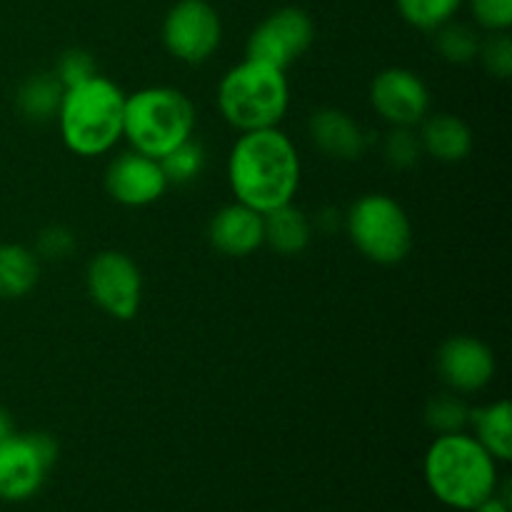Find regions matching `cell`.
<instances>
[{"label":"cell","mask_w":512,"mask_h":512,"mask_svg":"<svg viewBox=\"0 0 512 512\" xmlns=\"http://www.w3.org/2000/svg\"><path fill=\"white\" fill-rule=\"evenodd\" d=\"M468 3L478 28L498 33L512 25V0H468Z\"/></svg>","instance_id":"28"},{"label":"cell","mask_w":512,"mask_h":512,"mask_svg":"<svg viewBox=\"0 0 512 512\" xmlns=\"http://www.w3.org/2000/svg\"><path fill=\"white\" fill-rule=\"evenodd\" d=\"M383 158L395 170H410L413 165H418L423 158V145H420L418 133L413 128L390 125L388 133L383 135Z\"/></svg>","instance_id":"25"},{"label":"cell","mask_w":512,"mask_h":512,"mask_svg":"<svg viewBox=\"0 0 512 512\" xmlns=\"http://www.w3.org/2000/svg\"><path fill=\"white\" fill-rule=\"evenodd\" d=\"M315 25L303 8H280L270 13L245 43V58L263 60L285 70L313 45Z\"/></svg>","instance_id":"10"},{"label":"cell","mask_w":512,"mask_h":512,"mask_svg":"<svg viewBox=\"0 0 512 512\" xmlns=\"http://www.w3.org/2000/svg\"><path fill=\"white\" fill-rule=\"evenodd\" d=\"M88 293L103 313L133 320L143 300V275L135 260L120 250H103L88 263Z\"/></svg>","instance_id":"8"},{"label":"cell","mask_w":512,"mask_h":512,"mask_svg":"<svg viewBox=\"0 0 512 512\" xmlns=\"http://www.w3.org/2000/svg\"><path fill=\"white\" fill-rule=\"evenodd\" d=\"M53 73L63 88H73V85H80L93 78V75H98V65H95V58L88 50L70 48L60 55Z\"/></svg>","instance_id":"27"},{"label":"cell","mask_w":512,"mask_h":512,"mask_svg":"<svg viewBox=\"0 0 512 512\" xmlns=\"http://www.w3.org/2000/svg\"><path fill=\"white\" fill-rule=\"evenodd\" d=\"M310 140L323 155L333 160H358L368 150V133L363 125L338 108H320L310 115Z\"/></svg>","instance_id":"15"},{"label":"cell","mask_w":512,"mask_h":512,"mask_svg":"<svg viewBox=\"0 0 512 512\" xmlns=\"http://www.w3.org/2000/svg\"><path fill=\"white\" fill-rule=\"evenodd\" d=\"M160 168H163L168 185L193 183L205 170V148L198 140L188 138L185 143H180L178 148H173L168 155L160 158Z\"/></svg>","instance_id":"24"},{"label":"cell","mask_w":512,"mask_h":512,"mask_svg":"<svg viewBox=\"0 0 512 512\" xmlns=\"http://www.w3.org/2000/svg\"><path fill=\"white\" fill-rule=\"evenodd\" d=\"M310 238H313V223L298 205L288 203L263 213V245H268L273 253L293 258L308 248Z\"/></svg>","instance_id":"17"},{"label":"cell","mask_w":512,"mask_h":512,"mask_svg":"<svg viewBox=\"0 0 512 512\" xmlns=\"http://www.w3.org/2000/svg\"><path fill=\"white\" fill-rule=\"evenodd\" d=\"M370 103L385 123L415 128L430 110V90L408 68H385L370 83Z\"/></svg>","instance_id":"11"},{"label":"cell","mask_w":512,"mask_h":512,"mask_svg":"<svg viewBox=\"0 0 512 512\" xmlns=\"http://www.w3.org/2000/svg\"><path fill=\"white\" fill-rule=\"evenodd\" d=\"M55 455L58 445L48 433H10L0 440V498L25 500L38 493Z\"/></svg>","instance_id":"9"},{"label":"cell","mask_w":512,"mask_h":512,"mask_svg":"<svg viewBox=\"0 0 512 512\" xmlns=\"http://www.w3.org/2000/svg\"><path fill=\"white\" fill-rule=\"evenodd\" d=\"M105 190L115 203L125 208H145L160 200L168 190L160 160L148 158L138 150L120 153L105 170Z\"/></svg>","instance_id":"12"},{"label":"cell","mask_w":512,"mask_h":512,"mask_svg":"<svg viewBox=\"0 0 512 512\" xmlns=\"http://www.w3.org/2000/svg\"><path fill=\"white\" fill-rule=\"evenodd\" d=\"M438 373L453 393H480L488 388L495 375V355L483 340L455 335L440 345Z\"/></svg>","instance_id":"13"},{"label":"cell","mask_w":512,"mask_h":512,"mask_svg":"<svg viewBox=\"0 0 512 512\" xmlns=\"http://www.w3.org/2000/svg\"><path fill=\"white\" fill-rule=\"evenodd\" d=\"M125 93L103 75L65 88L58 108V128L65 148L83 158L103 155L123 138Z\"/></svg>","instance_id":"2"},{"label":"cell","mask_w":512,"mask_h":512,"mask_svg":"<svg viewBox=\"0 0 512 512\" xmlns=\"http://www.w3.org/2000/svg\"><path fill=\"white\" fill-rule=\"evenodd\" d=\"M290 105L285 70L263 60L245 58L223 75L218 85V108L225 123L240 133L278 128Z\"/></svg>","instance_id":"4"},{"label":"cell","mask_w":512,"mask_h":512,"mask_svg":"<svg viewBox=\"0 0 512 512\" xmlns=\"http://www.w3.org/2000/svg\"><path fill=\"white\" fill-rule=\"evenodd\" d=\"M425 480L443 503L475 510L495 493V458L465 433L438 435L425 455Z\"/></svg>","instance_id":"3"},{"label":"cell","mask_w":512,"mask_h":512,"mask_svg":"<svg viewBox=\"0 0 512 512\" xmlns=\"http://www.w3.org/2000/svg\"><path fill=\"white\" fill-rule=\"evenodd\" d=\"M228 180L238 203L270 213L293 203L300 188V155L280 128L248 130L235 140Z\"/></svg>","instance_id":"1"},{"label":"cell","mask_w":512,"mask_h":512,"mask_svg":"<svg viewBox=\"0 0 512 512\" xmlns=\"http://www.w3.org/2000/svg\"><path fill=\"white\" fill-rule=\"evenodd\" d=\"M75 250V235L73 230L63 228V225H50L43 233L38 235V243H35L33 253L45 260H63L68 258Z\"/></svg>","instance_id":"29"},{"label":"cell","mask_w":512,"mask_h":512,"mask_svg":"<svg viewBox=\"0 0 512 512\" xmlns=\"http://www.w3.org/2000/svg\"><path fill=\"white\" fill-rule=\"evenodd\" d=\"M468 423L475 428V440L495 460H510L512 455V410L508 400H498L485 408L470 410Z\"/></svg>","instance_id":"19"},{"label":"cell","mask_w":512,"mask_h":512,"mask_svg":"<svg viewBox=\"0 0 512 512\" xmlns=\"http://www.w3.org/2000/svg\"><path fill=\"white\" fill-rule=\"evenodd\" d=\"M10 433H13V423H10V415L5 413L3 408H0V440L8 438Z\"/></svg>","instance_id":"31"},{"label":"cell","mask_w":512,"mask_h":512,"mask_svg":"<svg viewBox=\"0 0 512 512\" xmlns=\"http://www.w3.org/2000/svg\"><path fill=\"white\" fill-rule=\"evenodd\" d=\"M478 60L493 78L508 80L512 75V40L508 30L488 33V38H483L480 43Z\"/></svg>","instance_id":"26"},{"label":"cell","mask_w":512,"mask_h":512,"mask_svg":"<svg viewBox=\"0 0 512 512\" xmlns=\"http://www.w3.org/2000/svg\"><path fill=\"white\" fill-rule=\"evenodd\" d=\"M420 145L423 153L440 163H460L473 150V130L465 120L450 113L425 115L420 120Z\"/></svg>","instance_id":"16"},{"label":"cell","mask_w":512,"mask_h":512,"mask_svg":"<svg viewBox=\"0 0 512 512\" xmlns=\"http://www.w3.org/2000/svg\"><path fill=\"white\" fill-rule=\"evenodd\" d=\"M223 40L220 15L208 0H178L163 20V45L175 60L200 65Z\"/></svg>","instance_id":"7"},{"label":"cell","mask_w":512,"mask_h":512,"mask_svg":"<svg viewBox=\"0 0 512 512\" xmlns=\"http://www.w3.org/2000/svg\"><path fill=\"white\" fill-rule=\"evenodd\" d=\"M355 248L378 265H395L413 248V223L395 198L368 193L355 200L343 218Z\"/></svg>","instance_id":"6"},{"label":"cell","mask_w":512,"mask_h":512,"mask_svg":"<svg viewBox=\"0 0 512 512\" xmlns=\"http://www.w3.org/2000/svg\"><path fill=\"white\" fill-rule=\"evenodd\" d=\"M208 240L228 258H245L263 245V213L243 203H230L213 215Z\"/></svg>","instance_id":"14"},{"label":"cell","mask_w":512,"mask_h":512,"mask_svg":"<svg viewBox=\"0 0 512 512\" xmlns=\"http://www.w3.org/2000/svg\"><path fill=\"white\" fill-rule=\"evenodd\" d=\"M475 510L478 512H508V500H498L490 495V498H485Z\"/></svg>","instance_id":"30"},{"label":"cell","mask_w":512,"mask_h":512,"mask_svg":"<svg viewBox=\"0 0 512 512\" xmlns=\"http://www.w3.org/2000/svg\"><path fill=\"white\" fill-rule=\"evenodd\" d=\"M195 130V108L185 93L168 85L143 88L125 95L123 138L130 148L160 160Z\"/></svg>","instance_id":"5"},{"label":"cell","mask_w":512,"mask_h":512,"mask_svg":"<svg viewBox=\"0 0 512 512\" xmlns=\"http://www.w3.org/2000/svg\"><path fill=\"white\" fill-rule=\"evenodd\" d=\"M463 3L465 0H395L405 23L425 33H433L440 25L453 20Z\"/></svg>","instance_id":"23"},{"label":"cell","mask_w":512,"mask_h":512,"mask_svg":"<svg viewBox=\"0 0 512 512\" xmlns=\"http://www.w3.org/2000/svg\"><path fill=\"white\" fill-rule=\"evenodd\" d=\"M468 418V403L463 400V395L453 393V390H445V393L435 395L425 405V425L430 430H435L438 435L463 433V428L468 425Z\"/></svg>","instance_id":"22"},{"label":"cell","mask_w":512,"mask_h":512,"mask_svg":"<svg viewBox=\"0 0 512 512\" xmlns=\"http://www.w3.org/2000/svg\"><path fill=\"white\" fill-rule=\"evenodd\" d=\"M435 33V50L440 53V58L448 60L453 65H468L473 60H478L480 53V38L478 30L468 23H455L448 20L445 25H440Z\"/></svg>","instance_id":"21"},{"label":"cell","mask_w":512,"mask_h":512,"mask_svg":"<svg viewBox=\"0 0 512 512\" xmlns=\"http://www.w3.org/2000/svg\"><path fill=\"white\" fill-rule=\"evenodd\" d=\"M63 93L65 88L55 78V73H35L20 85L18 108L33 123H50L58 118Z\"/></svg>","instance_id":"20"},{"label":"cell","mask_w":512,"mask_h":512,"mask_svg":"<svg viewBox=\"0 0 512 512\" xmlns=\"http://www.w3.org/2000/svg\"><path fill=\"white\" fill-rule=\"evenodd\" d=\"M40 260L30 248L18 243L0 245V298H25L38 285Z\"/></svg>","instance_id":"18"}]
</instances>
